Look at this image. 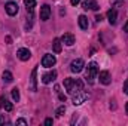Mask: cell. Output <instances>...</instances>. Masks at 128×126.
<instances>
[{
    "label": "cell",
    "instance_id": "obj_31",
    "mask_svg": "<svg viewBox=\"0 0 128 126\" xmlns=\"http://www.w3.org/2000/svg\"><path fill=\"white\" fill-rule=\"evenodd\" d=\"M125 111H127V114H128V102L125 104Z\"/></svg>",
    "mask_w": 128,
    "mask_h": 126
},
{
    "label": "cell",
    "instance_id": "obj_15",
    "mask_svg": "<svg viewBox=\"0 0 128 126\" xmlns=\"http://www.w3.org/2000/svg\"><path fill=\"white\" fill-rule=\"evenodd\" d=\"M82 7L84 9H91V10H97L98 9V3H97L96 0H86V1H84L82 3Z\"/></svg>",
    "mask_w": 128,
    "mask_h": 126
},
{
    "label": "cell",
    "instance_id": "obj_10",
    "mask_svg": "<svg viewBox=\"0 0 128 126\" xmlns=\"http://www.w3.org/2000/svg\"><path fill=\"white\" fill-rule=\"evenodd\" d=\"M49 16H51V7H49L48 4H43V6L40 7V19H42V21H48Z\"/></svg>",
    "mask_w": 128,
    "mask_h": 126
},
{
    "label": "cell",
    "instance_id": "obj_21",
    "mask_svg": "<svg viewBox=\"0 0 128 126\" xmlns=\"http://www.w3.org/2000/svg\"><path fill=\"white\" fill-rule=\"evenodd\" d=\"M64 113H66V107L64 105H61V107H58L57 110H55V114H57V117H61Z\"/></svg>",
    "mask_w": 128,
    "mask_h": 126
},
{
    "label": "cell",
    "instance_id": "obj_6",
    "mask_svg": "<svg viewBox=\"0 0 128 126\" xmlns=\"http://www.w3.org/2000/svg\"><path fill=\"white\" fill-rule=\"evenodd\" d=\"M30 91L36 92L37 91V67H34L30 74Z\"/></svg>",
    "mask_w": 128,
    "mask_h": 126
},
{
    "label": "cell",
    "instance_id": "obj_13",
    "mask_svg": "<svg viewBox=\"0 0 128 126\" xmlns=\"http://www.w3.org/2000/svg\"><path fill=\"white\" fill-rule=\"evenodd\" d=\"M61 42H63L64 45H67V46H73L74 45V36L70 34V33H66L61 37Z\"/></svg>",
    "mask_w": 128,
    "mask_h": 126
},
{
    "label": "cell",
    "instance_id": "obj_27",
    "mask_svg": "<svg viewBox=\"0 0 128 126\" xmlns=\"http://www.w3.org/2000/svg\"><path fill=\"white\" fill-rule=\"evenodd\" d=\"M80 3V0H70V4L72 6H76V4H79Z\"/></svg>",
    "mask_w": 128,
    "mask_h": 126
},
{
    "label": "cell",
    "instance_id": "obj_19",
    "mask_svg": "<svg viewBox=\"0 0 128 126\" xmlns=\"http://www.w3.org/2000/svg\"><path fill=\"white\" fill-rule=\"evenodd\" d=\"M2 79H3V82H4V83H10V82L14 80V76H12V73H10V71H3Z\"/></svg>",
    "mask_w": 128,
    "mask_h": 126
},
{
    "label": "cell",
    "instance_id": "obj_9",
    "mask_svg": "<svg viewBox=\"0 0 128 126\" xmlns=\"http://www.w3.org/2000/svg\"><path fill=\"white\" fill-rule=\"evenodd\" d=\"M55 77H57V71H55V70H52V71H48V73H45V74L42 76V82H43L45 85H48V83L54 82V80H55Z\"/></svg>",
    "mask_w": 128,
    "mask_h": 126
},
{
    "label": "cell",
    "instance_id": "obj_22",
    "mask_svg": "<svg viewBox=\"0 0 128 126\" xmlns=\"http://www.w3.org/2000/svg\"><path fill=\"white\" fill-rule=\"evenodd\" d=\"M55 92L58 94V98H60V101H64V102H66V95L61 94V91H60V86H58V85H55Z\"/></svg>",
    "mask_w": 128,
    "mask_h": 126
},
{
    "label": "cell",
    "instance_id": "obj_17",
    "mask_svg": "<svg viewBox=\"0 0 128 126\" xmlns=\"http://www.w3.org/2000/svg\"><path fill=\"white\" fill-rule=\"evenodd\" d=\"M61 40L60 39H54V43H52V51L55 52V54H60L61 52Z\"/></svg>",
    "mask_w": 128,
    "mask_h": 126
},
{
    "label": "cell",
    "instance_id": "obj_3",
    "mask_svg": "<svg viewBox=\"0 0 128 126\" xmlns=\"http://www.w3.org/2000/svg\"><path fill=\"white\" fill-rule=\"evenodd\" d=\"M84 67H85V63H84V60L78 58V60L72 61V64H70V71L78 74V73H80V71L84 70Z\"/></svg>",
    "mask_w": 128,
    "mask_h": 126
},
{
    "label": "cell",
    "instance_id": "obj_2",
    "mask_svg": "<svg viewBox=\"0 0 128 126\" xmlns=\"http://www.w3.org/2000/svg\"><path fill=\"white\" fill-rule=\"evenodd\" d=\"M97 74H98V65H97V63L88 64V68H86V80H88L90 85L94 83V79H96Z\"/></svg>",
    "mask_w": 128,
    "mask_h": 126
},
{
    "label": "cell",
    "instance_id": "obj_24",
    "mask_svg": "<svg viewBox=\"0 0 128 126\" xmlns=\"http://www.w3.org/2000/svg\"><path fill=\"white\" fill-rule=\"evenodd\" d=\"M124 94L128 95V79L125 80V83H124Z\"/></svg>",
    "mask_w": 128,
    "mask_h": 126
},
{
    "label": "cell",
    "instance_id": "obj_14",
    "mask_svg": "<svg viewBox=\"0 0 128 126\" xmlns=\"http://www.w3.org/2000/svg\"><path fill=\"white\" fill-rule=\"evenodd\" d=\"M107 19H109V24L110 25H115L116 24V19H118V12L116 9H110L107 12Z\"/></svg>",
    "mask_w": 128,
    "mask_h": 126
},
{
    "label": "cell",
    "instance_id": "obj_7",
    "mask_svg": "<svg viewBox=\"0 0 128 126\" xmlns=\"http://www.w3.org/2000/svg\"><path fill=\"white\" fill-rule=\"evenodd\" d=\"M16 57L21 60V61H28L32 58V52L27 49V48H21L16 51Z\"/></svg>",
    "mask_w": 128,
    "mask_h": 126
},
{
    "label": "cell",
    "instance_id": "obj_11",
    "mask_svg": "<svg viewBox=\"0 0 128 126\" xmlns=\"http://www.w3.org/2000/svg\"><path fill=\"white\" fill-rule=\"evenodd\" d=\"M0 108H3V110H6V111H12L14 110V105H12V102H9L8 101V98L6 96H0Z\"/></svg>",
    "mask_w": 128,
    "mask_h": 126
},
{
    "label": "cell",
    "instance_id": "obj_23",
    "mask_svg": "<svg viewBox=\"0 0 128 126\" xmlns=\"http://www.w3.org/2000/svg\"><path fill=\"white\" fill-rule=\"evenodd\" d=\"M124 0H110V3H112V6H118V4H121Z\"/></svg>",
    "mask_w": 128,
    "mask_h": 126
},
{
    "label": "cell",
    "instance_id": "obj_29",
    "mask_svg": "<svg viewBox=\"0 0 128 126\" xmlns=\"http://www.w3.org/2000/svg\"><path fill=\"white\" fill-rule=\"evenodd\" d=\"M124 31H125V33H128V21H127V24L124 25Z\"/></svg>",
    "mask_w": 128,
    "mask_h": 126
},
{
    "label": "cell",
    "instance_id": "obj_4",
    "mask_svg": "<svg viewBox=\"0 0 128 126\" xmlns=\"http://www.w3.org/2000/svg\"><path fill=\"white\" fill-rule=\"evenodd\" d=\"M55 63H57V58H55L54 55H51V54H46V55H43V58H42V65L46 67V68L54 67Z\"/></svg>",
    "mask_w": 128,
    "mask_h": 126
},
{
    "label": "cell",
    "instance_id": "obj_26",
    "mask_svg": "<svg viewBox=\"0 0 128 126\" xmlns=\"http://www.w3.org/2000/svg\"><path fill=\"white\" fill-rule=\"evenodd\" d=\"M45 125H46V126H51V125H52V119H51V117H48V119L45 120Z\"/></svg>",
    "mask_w": 128,
    "mask_h": 126
},
{
    "label": "cell",
    "instance_id": "obj_30",
    "mask_svg": "<svg viewBox=\"0 0 128 126\" xmlns=\"http://www.w3.org/2000/svg\"><path fill=\"white\" fill-rule=\"evenodd\" d=\"M3 123H4V119H3V117H0V125H3Z\"/></svg>",
    "mask_w": 128,
    "mask_h": 126
},
{
    "label": "cell",
    "instance_id": "obj_12",
    "mask_svg": "<svg viewBox=\"0 0 128 126\" xmlns=\"http://www.w3.org/2000/svg\"><path fill=\"white\" fill-rule=\"evenodd\" d=\"M88 96H90V95L82 91L80 94H78V95H74V96H73V104H74V105H80V104L88 98Z\"/></svg>",
    "mask_w": 128,
    "mask_h": 126
},
{
    "label": "cell",
    "instance_id": "obj_16",
    "mask_svg": "<svg viewBox=\"0 0 128 126\" xmlns=\"http://www.w3.org/2000/svg\"><path fill=\"white\" fill-rule=\"evenodd\" d=\"M78 22H79V27H80L82 30H88L90 24H88V18H86L85 15H80V16L78 18Z\"/></svg>",
    "mask_w": 128,
    "mask_h": 126
},
{
    "label": "cell",
    "instance_id": "obj_28",
    "mask_svg": "<svg viewBox=\"0 0 128 126\" xmlns=\"http://www.w3.org/2000/svg\"><path fill=\"white\" fill-rule=\"evenodd\" d=\"M96 19H97V22H101V19H103V18H101V15H97Z\"/></svg>",
    "mask_w": 128,
    "mask_h": 126
},
{
    "label": "cell",
    "instance_id": "obj_5",
    "mask_svg": "<svg viewBox=\"0 0 128 126\" xmlns=\"http://www.w3.org/2000/svg\"><path fill=\"white\" fill-rule=\"evenodd\" d=\"M4 10H6V13H8L9 16H14V15L18 13V4H16L15 1H8V3L4 4Z\"/></svg>",
    "mask_w": 128,
    "mask_h": 126
},
{
    "label": "cell",
    "instance_id": "obj_8",
    "mask_svg": "<svg viewBox=\"0 0 128 126\" xmlns=\"http://www.w3.org/2000/svg\"><path fill=\"white\" fill-rule=\"evenodd\" d=\"M98 79H100V83L103 85H110L112 79H110V73L107 70H103V71H98Z\"/></svg>",
    "mask_w": 128,
    "mask_h": 126
},
{
    "label": "cell",
    "instance_id": "obj_18",
    "mask_svg": "<svg viewBox=\"0 0 128 126\" xmlns=\"http://www.w3.org/2000/svg\"><path fill=\"white\" fill-rule=\"evenodd\" d=\"M24 4L27 6V12H30V15H33V9L36 6V0H24Z\"/></svg>",
    "mask_w": 128,
    "mask_h": 126
},
{
    "label": "cell",
    "instance_id": "obj_20",
    "mask_svg": "<svg viewBox=\"0 0 128 126\" xmlns=\"http://www.w3.org/2000/svg\"><path fill=\"white\" fill-rule=\"evenodd\" d=\"M10 94H12V98H14V101H20V89L18 88H14L12 91H10Z\"/></svg>",
    "mask_w": 128,
    "mask_h": 126
},
{
    "label": "cell",
    "instance_id": "obj_25",
    "mask_svg": "<svg viewBox=\"0 0 128 126\" xmlns=\"http://www.w3.org/2000/svg\"><path fill=\"white\" fill-rule=\"evenodd\" d=\"M16 125H27V120H24V119H18V120H16Z\"/></svg>",
    "mask_w": 128,
    "mask_h": 126
},
{
    "label": "cell",
    "instance_id": "obj_1",
    "mask_svg": "<svg viewBox=\"0 0 128 126\" xmlns=\"http://www.w3.org/2000/svg\"><path fill=\"white\" fill-rule=\"evenodd\" d=\"M64 88L67 89L68 95L74 96V95L80 94L84 91V82L79 80V79H72V77H67L64 80Z\"/></svg>",
    "mask_w": 128,
    "mask_h": 126
}]
</instances>
